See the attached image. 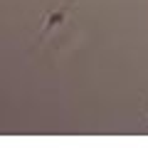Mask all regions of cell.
<instances>
[{"label":"cell","mask_w":148,"mask_h":148,"mask_svg":"<svg viewBox=\"0 0 148 148\" xmlns=\"http://www.w3.org/2000/svg\"><path fill=\"white\" fill-rule=\"evenodd\" d=\"M146 116H148V114H146Z\"/></svg>","instance_id":"1"}]
</instances>
